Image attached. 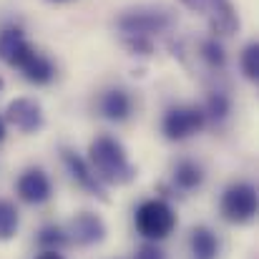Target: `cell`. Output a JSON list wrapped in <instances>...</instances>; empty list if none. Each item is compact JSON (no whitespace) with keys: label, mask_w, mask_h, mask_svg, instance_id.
I'll return each instance as SVG.
<instances>
[{"label":"cell","mask_w":259,"mask_h":259,"mask_svg":"<svg viewBox=\"0 0 259 259\" xmlns=\"http://www.w3.org/2000/svg\"><path fill=\"white\" fill-rule=\"evenodd\" d=\"M0 58L8 66L20 68L23 76L30 83H35V86H46L56 76L53 63L25 40V35H23L20 28H5L0 33Z\"/></svg>","instance_id":"cell-1"},{"label":"cell","mask_w":259,"mask_h":259,"mask_svg":"<svg viewBox=\"0 0 259 259\" xmlns=\"http://www.w3.org/2000/svg\"><path fill=\"white\" fill-rule=\"evenodd\" d=\"M88 164L96 171V176L103 184H113V186H126L136 179V169L131 166L126 149L121 146V141H116L113 136H98L91 141L88 146Z\"/></svg>","instance_id":"cell-2"},{"label":"cell","mask_w":259,"mask_h":259,"mask_svg":"<svg viewBox=\"0 0 259 259\" xmlns=\"http://www.w3.org/2000/svg\"><path fill=\"white\" fill-rule=\"evenodd\" d=\"M136 227H139L141 237H146L149 242H161L174 232L176 214L166 201L149 199L136 209Z\"/></svg>","instance_id":"cell-3"},{"label":"cell","mask_w":259,"mask_h":259,"mask_svg":"<svg viewBox=\"0 0 259 259\" xmlns=\"http://www.w3.org/2000/svg\"><path fill=\"white\" fill-rule=\"evenodd\" d=\"M257 189L247 181L232 184L222 196V214L232 224H249L257 217Z\"/></svg>","instance_id":"cell-4"},{"label":"cell","mask_w":259,"mask_h":259,"mask_svg":"<svg viewBox=\"0 0 259 259\" xmlns=\"http://www.w3.org/2000/svg\"><path fill=\"white\" fill-rule=\"evenodd\" d=\"M118 28L123 33V40H149L156 33H164L169 28V15L159 10H131L118 18Z\"/></svg>","instance_id":"cell-5"},{"label":"cell","mask_w":259,"mask_h":259,"mask_svg":"<svg viewBox=\"0 0 259 259\" xmlns=\"http://www.w3.org/2000/svg\"><path fill=\"white\" fill-rule=\"evenodd\" d=\"M206 123V113L199 106H174L164 116V136L169 141H184L189 136H194L196 131H201Z\"/></svg>","instance_id":"cell-6"},{"label":"cell","mask_w":259,"mask_h":259,"mask_svg":"<svg viewBox=\"0 0 259 259\" xmlns=\"http://www.w3.org/2000/svg\"><path fill=\"white\" fill-rule=\"evenodd\" d=\"M108 229L103 224V219L93 211H81L76 214V219L71 222L68 227V239H73L76 244L81 247H93V244H101L106 239Z\"/></svg>","instance_id":"cell-7"},{"label":"cell","mask_w":259,"mask_h":259,"mask_svg":"<svg viewBox=\"0 0 259 259\" xmlns=\"http://www.w3.org/2000/svg\"><path fill=\"white\" fill-rule=\"evenodd\" d=\"M8 121L23 134H35L43 128V108L33 98H15L8 103Z\"/></svg>","instance_id":"cell-8"},{"label":"cell","mask_w":259,"mask_h":259,"mask_svg":"<svg viewBox=\"0 0 259 259\" xmlns=\"http://www.w3.org/2000/svg\"><path fill=\"white\" fill-rule=\"evenodd\" d=\"M63 164L68 166V171H71V176L76 179V184H81L88 194L98 196L101 201H108L103 181L96 176V171L91 169V164H88L86 159H81V156H78L76 151H71V149H63Z\"/></svg>","instance_id":"cell-9"},{"label":"cell","mask_w":259,"mask_h":259,"mask_svg":"<svg viewBox=\"0 0 259 259\" xmlns=\"http://www.w3.org/2000/svg\"><path fill=\"white\" fill-rule=\"evenodd\" d=\"M18 196L25 204H43L51 199V179L43 169H28L18 179Z\"/></svg>","instance_id":"cell-10"},{"label":"cell","mask_w":259,"mask_h":259,"mask_svg":"<svg viewBox=\"0 0 259 259\" xmlns=\"http://www.w3.org/2000/svg\"><path fill=\"white\" fill-rule=\"evenodd\" d=\"M101 113L108 118V121H126L131 116V96L123 91V88H111L101 96Z\"/></svg>","instance_id":"cell-11"},{"label":"cell","mask_w":259,"mask_h":259,"mask_svg":"<svg viewBox=\"0 0 259 259\" xmlns=\"http://www.w3.org/2000/svg\"><path fill=\"white\" fill-rule=\"evenodd\" d=\"M209 25H211V30L219 33V35H229V33H234V30L239 28V15H237L234 5H232L229 0L222 3V5L209 15Z\"/></svg>","instance_id":"cell-12"},{"label":"cell","mask_w":259,"mask_h":259,"mask_svg":"<svg viewBox=\"0 0 259 259\" xmlns=\"http://www.w3.org/2000/svg\"><path fill=\"white\" fill-rule=\"evenodd\" d=\"M191 252L196 259H214L217 252H219V242L214 237L211 229L206 227H196L191 232Z\"/></svg>","instance_id":"cell-13"},{"label":"cell","mask_w":259,"mask_h":259,"mask_svg":"<svg viewBox=\"0 0 259 259\" xmlns=\"http://www.w3.org/2000/svg\"><path fill=\"white\" fill-rule=\"evenodd\" d=\"M174 181H176V186H179V189L191 191V189L201 186V181H204V171H201V166H199V164H194V161H179V164H176V169H174Z\"/></svg>","instance_id":"cell-14"},{"label":"cell","mask_w":259,"mask_h":259,"mask_svg":"<svg viewBox=\"0 0 259 259\" xmlns=\"http://www.w3.org/2000/svg\"><path fill=\"white\" fill-rule=\"evenodd\" d=\"M18 227H20V217H18V209L0 199V242H8L18 234Z\"/></svg>","instance_id":"cell-15"},{"label":"cell","mask_w":259,"mask_h":259,"mask_svg":"<svg viewBox=\"0 0 259 259\" xmlns=\"http://www.w3.org/2000/svg\"><path fill=\"white\" fill-rule=\"evenodd\" d=\"M38 242H40V247H43V249L58 252V249H63L71 239H68V234H66L61 227H43V229H40V234H38Z\"/></svg>","instance_id":"cell-16"},{"label":"cell","mask_w":259,"mask_h":259,"mask_svg":"<svg viewBox=\"0 0 259 259\" xmlns=\"http://www.w3.org/2000/svg\"><path fill=\"white\" fill-rule=\"evenodd\" d=\"M242 71H244V78L257 83L259 81V46L257 43H249L244 51H242Z\"/></svg>","instance_id":"cell-17"},{"label":"cell","mask_w":259,"mask_h":259,"mask_svg":"<svg viewBox=\"0 0 259 259\" xmlns=\"http://www.w3.org/2000/svg\"><path fill=\"white\" fill-rule=\"evenodd\" d=\"M201 56L204 61L211 66V68H222L224 61H227V53H224V46L217 40V38H209L201 43Z\"/></svg>","instance_id":"cell-18"},{"label":"cell","mask_w":259,"mask_h":259,"mask_svg":"<svg viewBox=\"0 0 259 259\" xmlns=\"http://www.w3.org/2000/svg\"><path fill=\"white\" fill-rule=\"evenodd\" d=\"M204 113L211 116L214 121L227 118V113H229V98H227L224 93H211L209 101H206V111H204Z\"/></svg>","instance_id":"cell-19"},{"label":"cell","mask_w":259,"mask_h":259,"mask_svg":"<svg viewBox=\"0 0 259 259\" xmlns=\"http://www.w3.org/2000/svg\"><path fill=\"white\" fill-rule=\"evenodd\" d=\"M189 10H194V13H204V15H211L222 3H227V0H181Z\"/></svg>","instance_id":"cell-20"},{"label":"cell","mask_w":259,"mask_h":259,"mask_svg":"<svg viewBox=\"0 0 259 259\" xmlns=\"http://www.w3.org/2000/svg\"><path fill=\"white\" fill-rule=\"evenodd\" d=\"M136 259H166V254H164V249L161 247H156V244H144L139 252H136Z\"/></svg>","instance_id":"cell-21"},{"label":"cell","mask_w":259,"mask_h":259,"mask_svg":"<svg viewBox=\"0 0 259 259\" xmlns=\"http://www.w3.org/2000/svg\"><path fill=\"white\" fill-rule=\"evenodd\" d=\"M38 259H63V257H61L58 252H51V249H46V252H43V254H40Z\"/></svg>","instance_id":"cell-22"},{"label":"cell","mask_w":259,"mask_h":259,"mask_svg":"<svg viewBox=\"0 0 259 259\" xmlns=\"http://www.w3.org/2000/svg\"><path fill=\"white\" fill-rule=\"evenodd\" d=\"M5 139V123H3V118H0V141Z\"/></svg>","instance_id":"cell-23"},{"label":"cell","mask_w":259,"mask_h":259,"mask_svg":"<svg viewBox=\"0 0 259 259\" xmlns=\"http://www.w3.org/2000/svg\"><path fill=\"white\" fill-rule=\"evenodd\" d=\"M51 3H68V0H51Z\"/></svg>","instance_id":"cell-24"},{"label":"cell","mask_w":259,"mask_h":259,"mask_svg":"<svg viewBox=\"0 0 259 259\" xmlns=\"http://www.w3.org/2000/svg\"><path fill=\"white\" fill-rule=\"evenodd\" d=\"M0 91H3V78H0Z\"/></svg>","instance_id":"cell-25"}]
</instances>
